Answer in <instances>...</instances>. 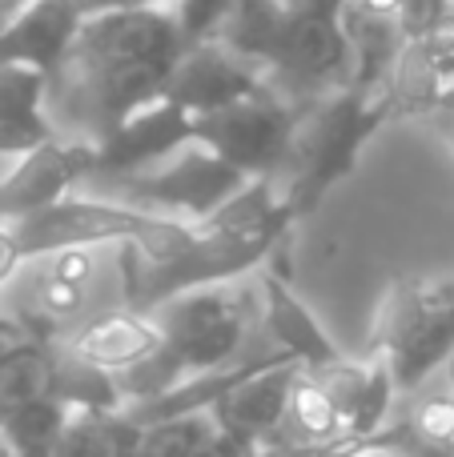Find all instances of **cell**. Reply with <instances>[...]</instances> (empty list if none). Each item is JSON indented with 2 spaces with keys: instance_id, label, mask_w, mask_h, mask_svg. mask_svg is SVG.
Here are the masks:
<instances>
[{
  "instance_id": "1",
  "label": "cell",
  "mask_w": 454,
  "mask_h": 457,
  "mask_svg": "<svg viewBox=\"0 0 454 457\" xmlns=\"http://www.w3.org/2000/svg\"><path fill=\"white\" fill-rule=\"evenodd\" d=\"M173 8H129L85 16L61 69L48 77L45 109L61 137L105 145L125 120L165 101L185 56Z\"/></svg>"
},
{
  "instance_id": "2",
  "label": "cell",
  "mask_w": 454,
  "mask_h": 457,
  "mask_svg": "<svg viewBox=\"0 0 454 457\" xmlns=\"http://www.w3.org/2000/svg\"><path fill=\"white\" fill-rule=\"evenodd\" d=\"M298 217L278 197L273 177H257L230 205H222L201 225H193L185 249L161 265H149L137 253V245H125L121 249V257H125V305L149 313L177 293L246 281V273L265 265V257L286 241Z\"/></svg>"
},
{
  "instance_id": "3",
  "label": "cell",
  "mask_w": 454,
  "mask_h": 457,
  "mask_svg": "<svg viewBox=\"0 0 454 457\" xmlns=\"http://www.w3.org/2000/svg\"><path fill=\"white\" fill-rule=\"evenodd\" d=\"M153 325L161 333V349L117 381L129 405L153 402L173 394L177 386L206 373L230 370L241 357H249V341H257L262 325V285L230 281L189 289L149 309Z\"/></svg>"
},
{
  "instance_id": "4",
  "label": "cell",
  "mask_w": 454,
  "mask_h": 457,
  "mask_svg": "<svg viewBox=\"0 0 454 457\" xmlns=\"http://www.w3.org/2000/svg\"><path fill=\"white\" fill-rule=\"evenodd\" d=\"M394 109L383 93H366V88L342 85L334 93H322L314 101L294 104V133H290V149L282 169L273 173L278 197L286 209L306 221L318 213L322 201L330 197L334 185L358 169V157L378 129L391 125Z\"/></svg>"
},
{
  "instance_id": "5",
  "label": "cell",
  "mask_w": 454,
  "mask_h": 457,
  "mask_svg": "<svg viewBox=\"0 0 454 457\" xmlns=\"http://www.w3.org/2000/svg\"><path fill=\"white\" fill-rule=\"evenodd\" d=\"M217 45L254 64L290 104L350 85V40L342 24L294 16L282 0H233Z\"/></svg>"
},
{
  "instance_id": "6",
  "label": "cell",
  "mask_w": 454,
  "mask_h": 457,
  "mask_svg": "<svg viewBox=\"0 0 454 457\" xmlns=\"http://www.w3.org/2000/svg\"><path fill=\"white\" fill-rule=\"evenodd\" d=\"M125 245H80L21 265L0 293V317L37 345H61L105 309L125 305Z\"/></svg>"
},
{
  "instance_id": "7",
  "label": "cell",
  "mask_w": 454,
  "mask_h": 457,
  "mask_svg": "<svg viewBox=\"0 0 454 457\" xmlns=\"http://www.w3.org/2000/svg\"><path fill=\"white\" fill-rule=\"evenodd\" d=\"M366 357L391 370L399 397L434 381L454 357V277H402L383 297Z\"/></svg>"
},
{
  "instance_id": "8",
  "label": "cell",
  "mask_w": 454,
  "mask_h": 457,
  "mask_svg": "<svg viewBox=\"0 0 454 457\" xmlns=\"http://www.w3.org/2000/svg\"><path fill=\"white\" fill-rule=\"evenodd\" d=\"M189 233L193 225L161 213H145V209L101 197V193H69L64 201L13 225L24 261L61 249H80V245H137V253L149 265H161V261L185 249Z\"/></svg>"
},
{
  "instance_id": "9",
  "label": "cell",
  "mask_w": 454,
  "mask_h": 457,
  "mask_svg": "<svg viewBox=\"0 0 454 457\" xmlns=\"http://www.w3.org/2000/svg\"><path fill=\"white\" fill-rule=\"evenodd\" d=\"M246 185H249V177H241L238 169L217 161L214 153L189 145V149L173 153L169 161L145 169V173L113 177V181L93 185V193L101 189V197L125 201V205L145 209V213H161L185 225H201L222 205H230Z\"/></svg>"
},
{
  "instance_id": "10",
  "label": "cell",
  "mask_w": 454,
  "mask_h": 457,
  "mask_svg": "<svg viewBox=\"0 0 454 457\" xmlns=\"http://www.w3.org/2000/svg\"><path fill=\"white\" fill-rule=\"evenodd\" d=\"M290 133H294V104L273 85L209 117H189V145L214 153L249 181L278 173L290 149Z\"/></svg>"
},
{
  "instance_id": "11",
  "label": "cell",
  "mask_w": 454,
  "mask_h": 457,
  "mask_svg": "<svg viewBox=\"0 0 454 457\" xmlns=\"http://www.w3.org/2000/svg\"><path fill=\"white\" fill-rule=\"evenodd\" d=\"M298 373H302L298 361H286V357H278V353H262L246 378L233 381V386L209 405V418H214L217 434L238 445L241 453L254 457L282 429V421H286Z\"/></svg>"
},
{
  "instance_id": "12",
  "label": "cell",
  "mask_w": 454,
  "mask_h": 457,
  "mask_svg": "<svg viewBox=\"0 0 454 457\" xmlns=\"http://www.w3.org/2000/svg\"><path fill=\"white\" fill-rule=\"evenodd\" d=\"M97 177V149L85 141L53 137L40 149L16 157L0 173V221L16 225L40 209L64 201L69 193H80Z\"/></svg>"
},
{
  "instance_id": "13",
  "label": "cell",
  "mask_w": 454,
  "mask_h": 457,
  "mask_svg": "<svg viewBox=\"0 0 454 457\" xmlns=\"http://www.w3.org/2000/svg\"><path fill=\"white\" fill-rule=\"evenodd\" d=\"M262 88H270V80L254 64H246L225 45L209 40V45L185 48L181 64L169 77L165 101L177 104L181 112H189V117H209V112L230 109V104L262 93Z\"/></svg>"
},
{
  "instance_id": "14",
  "label": "cell",
  "mask_w": 454,
  "mask_h": 457,
  "mask_svg": "<svg viewBox=\"0 0 454 457\" xmlns=\"http://www.w3.org/2000/svg\"><path fill=\"white\" fill-rule=\"evenodd\" d=\"M314 381L322 386V394L334 402V410L342 413L346 421V434L350 442L366 445L378 429L391 421L394 405L402 402L399 397V386H394L391 370H386L378 357H338V361H326V365H314L306 370Z\"/></svg>"
},
{
  "instance_id": "15",
  "label": "cell",
  "mask_w": 454,
  "mask_h": 457,
  "mask_svg": "<svg viewBox=\"0 0 454 457\" xmlns=\"http://www.w3.org/2000/svg\"><path fill=\"white\" fill-rule=\"evenodd\" d=\"M181 149H189V112H181L169 101H157L153 109L125 120L105 145H97V177L88 185L145 173Z\"/></svg>"
},
{
  "instance_id": "16",
  "label": "cell",
  "mask_w": 454,
  "mask_h": 457,
  "mask_svg": "<svg viewBox=\"0 0 454 457\" xmlns=\"http://www.w3.org/2000/svg\"><path fill=\"white\" fill-rule=\"evenodd\" d=\"M61 349L77 361L93 365V370L109 373V378H125V373L141 370L153 353L161 349V333L153 325L149 313L141 309H105L93 321H85L69 341H61Z\"/></svg>"
},
{
  "instance_id": "17",
  "label": "cell",
  "mask_w": 454,
  "mask_h": 457,
  "mask_svg": "<svg viewBox=\"0 0 454 457\" xmlns=\"http://www.w3.org/2000/svg\"><path fill=\"white\" fill-rule=\"evenodd\" d=\"M362 450H383L391 457H454V394L442 373L418 394L402 397V410H394Z\"/></svg>"
},
{
  "instance_id": "18",
  "label": "cell",
  "mask_w": 454,
  "mask_h": 457,
  "mask_svg": "<svg viewBox=\"0 0 454 457\" xmlns=\"http://www.w3.org/2000/svg\"><path fill=\"white\" fill-rule=\"evenodd\" d=\"M257 285H262V325H257V337H262L265 349L282 353L286 361H298L302 370H314V365H326L342 357V349L322 333V325L298 301V293L290 289L286 277L273 273V269H262Z\"/></svg>"
},
{
  "instance_id": "19",
  "label": "cell",
  "mask_w": 454,
  "mask_h": 457,
  "mask_svg": "<svg viewBox=\"0 0 454 457\" xmlns=\"http://www.w3.org/2000/svg\"><path fill=\"white\" fill-rule=\"evenodd\" d=\"M80 24H85V12L77 0H37L0 32V69L21 64V69L53 77L77 40Z\"/></svg>"
},
{
  "instance_id": "20",
  "label": "cell",
  "mask_w": 454,
  "mask_h": 457,
  "mask_svg": "<svg viewBox=\"0 0 454 457\" xmlns=\"http://www.w3.org/2000/svg\"><path fill=\"white\" fill-rule=\"evenodd\" d=\"M48 77L37 69H21L8 64L0 69V161L24 157V153L40 149L45 141L61 137L48 120L45 109Z\"/></svg>"
},
{
  "instance_id": "21",
  "label": "cell",
  "mask_w": 454,
  "mask_h": 457,
  "mask_svg": "<svg viewBox=\"0 0 454 457\" xmlns=\"http://www.w3.org/2000/svg\"><path fill=\"white\" fill-rule=\"evenodd\" d=\"M72 410L53 394H32L0 405V437L13 457H53Z\"/></svg>"
},
{
  "instance_id": "22",
  "label": "cell",
  "mask_w": 454,
  "mask_h": 457,
  "mask_svg": "<svg viewBox=\"0 0 454 457\" xmlns=\"http://www.w3.org/2000/svg\"><path fill=\"white\" fill-rule=\"evenodd\" d=\"M145 426H137L129 410L113 413H72L53 457H133Z\"/></svg>"
},
{
  "instance_id": "23",
  "label": "cell",
  "mask_w": 454,
  "mask_h": 457,
  "mask_svg": "<svg viewBox=\"0 0 454 457\" xmlns=\"http://www.w3.org/2000/svg\"><path fill=\"white\" fill-rule=\"evenodd\" d=\"M358 8L391 21L407 40H423L454 12V0H354Z\"/></svg>"
},
{
  "instance_id": "24",
  "label": "cell",
  "mask_w": 454,
  "mask_h": 457,
  "mask_svg": "<svg viewBox=\"0 0 454 457\" xmlns=\"http://www.w3.org/2000/svg\"><path fill=\"white\" fill-rule=\"evenodd\" d=\"M173 16L177 29H181L185 45H209V40L222 37L225 21H230L233 0H173Z\"/></svg>"
},
{
  "instance_id": "25",
  "label": "cell",
  "mask_w": 454,
  "mask_h": 457,
  "mask_svg": "<svg viewBox=\"0 0 454 457\" xmlns=\"http://www.w3.org/2000/svg\"><path fill=\"white\" fill-rule=\"evenodd\" d=\"M21 265H24V257H21V245H16V237H13V225L0 221V293H4V285L13 281L16 273H21Z\"/></svg>"
},
{
  "instance_id": "26",
  "label": "cell",
  "mask_w": 454,
  "mask_h": 457,
  "mask_svg": "<svg viewBox=\"0 0 454 457\" xmlns=\"http://www.w3.org/2000/svg\"><path fill=\"white\" fill-rule=\"evenodd\" d=\"M29 345H37V341H29L16 325H8L4 317H0V373L8 370V361H16V357L24 353Z\"/></svg>"
},
{
  "instance_id": "27",
  "label": "cell",
  "mask_w": 454,
  "mask_h": 457,
  "mask_svg": "<svg viewBox=\"0 0 454 457\" xmlns=\"http://www.w3.org/2000/svg\"><path fill=\"white\" fill-rule=\"evenodd\" d=\"M80 12L97 16V12H129V8H165L173 0H77Z\"/></svg>"
},
{
  "instance_id": "28",
  "label": "cell",
  "mask_w": 454,
  "mask_h": 457,
  "mask_svg": "<svg viewBox=\"0 0 454 457\" xmlns=\"http://www.w3.org/2000/svg\"><path fill=\"white\" fill-rule=\"evenodd\" d=\"M426 125H431L434 133H439L442 141H447L450 149H454V96H450L447 104H442V109H434L431 117H426Z\"/></svg>"
},
{
  "instance_id": "29",
  "label": "cell",
  "mask_w": 454,
  "mask_h": 457,
  "mask_svg": "<svg viewBox=\"0 0 454 457\" xmlns=\"http://www.w3.org/2000/svg\"><path fill=\"white\" fill-rule=\"evenodd\" d=\"M32 4H37V0H0V32H4L21 12H29Z\"/></svg>"
},
{
  "instance_id": "30",
  "label": "cell",
  "mask_w": 454,
  "mask_h": 457,
  "mask_svg": "<svg viewBox=\"0 0 454 457\" xmlns=\"http://www.w3.org/2000/svg\"><path fill=\"white\" fill-rule=\"evenodd\" d=\"M442 381H447V386H450V394H454V357H450V365H447V370H442Z\"/></svg>"
},
{
  "instance_id": "31",
  "label": "cell",
  "mask_w": 454,
  "mask_h": 457,
  "mask_svg": "<svg viewBox=\"0 0 454 457\" xmlns=\"http://www.w3.org/2000/svg\"><path fill=\"white\" fill-rule=\"evenodd\" d=\"M354 457H391V453H383V450H358Z\"/></svg>"
},
{
  "instance_id": "32",
  "label": "cell",
  "mask_w": 454,
  "mask_h": 457,
  "mask_svg": "<svg viewBox=\"0 0 454 457\" xmlns=\"http://www.w3.org/2000/svg\"><path fill=\"white\" fill-rule=\"evenodd\" d=\"M0 457H13V453H8V445H4V437H0Z\"/></svg>"
},
{
  "instance_id": "33",
  "label": "cell",
  "mask_w": 454,
  "mask_h": 457,
  "mask_svg": "<svg viewBox=\"0 0 454 457\" xmlns=\"http://www.w3.org/2000/svg\"><path fill=\"white\" fill-rule=\"evenodd\" d=\"M342 457H354V453H342Z\"/></svg>"
},
{
  "instance_id": "34",
  "label": "cell",
  "mask_w": 454,
  "mask_h": 457,
  "mask_svg": "<svg viewBox=\"0 0 454 457\" xmlns=\"http://www.w3.org/2000/svg\"><path fill=\"white\" fill-rule=\"evenodd\" d=\"M133 457H137V453H133Z\"/></svg>"
}]
</instances>
